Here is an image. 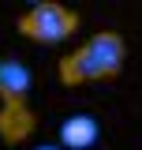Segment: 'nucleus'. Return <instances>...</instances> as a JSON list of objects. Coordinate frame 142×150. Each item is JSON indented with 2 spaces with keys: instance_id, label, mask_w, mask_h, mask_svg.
I'll return each instance as SVG.
<instances>
[{
  "instance_id": "obj_4",
  "label": "nucleus",
  "mask_w": 142,
  "mask_h": 150,
  "mask_svg": "<svg viewBox=\"0 0 142 150\" xmlns=\"http://www.w3.org/2000/svg\"><path fill=\"white\" fill-rule=\"evenodd\" d=\"M97 135H101V128H97L93 116H82V112L67 116L60 124V150H90L97 143Z\"/></svg>"
},
{
  "instance_id": "obj_5",
  "label": "nucleus",
  "mask_w": 142,
  "mask_h": 150,
  "mask_svg": "<svg viewBox=\"0 0 142 150\" xmlns=\"http://www.w3.org/2000/svg\"><path fill=\"white\" fill-rule=\"evenodd\" d=\"M34 150H60V146H53V143H49V146H34Z\"/></svg>"
},
{
  "instance_id": "obj_1",
  "label": "nucleus",
  "mask_w": 142,
  "mask_h": 150,
  "mask_svg": "<svg viewBox=\"0 0 142 150\" xmlns=\"http://www.w3.org/2000/svg\"><path fill=\"white\" fill-rule=\"evenodd\" d=\"M127 60V41L116 30H97L86 38L79 49L64 53V60L56 64V75L64 86H82V83H108L124 71Z\"/></svg>"
},
{
  "instance_id": "obj_2",
  "label": "nucleus",
  "mask_w": 142,
  "mask_h": 150,
  "mask_svg": "<svg viewBox=\"0 0 142 150\" xmlns=\"http://www.w3.org/2000/svg\"><path fill=\"white\" fill-rule=\"evenodd\" d=\"M37 128L30 105V68L19 56H0V139L8 146H22Z\"/></svg>"
},
{
  "instance_id": "obj_3",
  "label": "nucleus",
  "mask_w": 142,
  "mask_h": 150,
  "mask_svg": "<svg viewBox=\"0 0 142 150\" xmlns=\"http://www.w3.org/2000/svg\"><path fill=\"white\" fill-rule=\"evenodd\" d=\"M75 30H79V11L56 4V0H37L19 15V34L37 45H60Z\"/></svg>"
}]
</instances>
